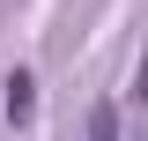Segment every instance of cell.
Returning <instances> with one entry per match:
<instances>
[{"label": "cell", "mask_w": 148, "mask_h": 141, "mask_svg": "<svg viewBox=\"0 0 148 141\" xmlns=\"http://www.w3.org/2000/svg\"><path fill=\"white\" fill-rule=\"evenodd\" d=\"M0 89H8V119H15V126H30V111H37V82H30V67H15Z\"/></svg>", "instance_id": "cell-1"}, {"label": "cell", "mask_w": 148, "mask_h": 141, "mask_svg": "<svg viewBox=\"0 0 148 141\" xmlns=\"http://www.w3.org/2000/svg\"><path fill=\"white\" fill-rule=\"evenodd\" d=\"M133 104L148 111V52H141V74H133Z\"/></svg>", "instance_id": "cell-2"}]
</instances>
